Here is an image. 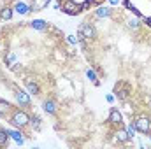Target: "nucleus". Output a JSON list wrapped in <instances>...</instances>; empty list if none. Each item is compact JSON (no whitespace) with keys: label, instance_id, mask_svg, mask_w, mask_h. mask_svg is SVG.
<instances>
[{"label":"nucleus","instance_id":"nucleus-1","mask_svg":"<svg viewBox=\"0 0 151 149\" xmlns=\"http://www.w3.org/2000/svg\"><path fill=\"white\" fill-rule=\"evenodd\" d=\"M9 125L14 126V128H21V130H27L28 128V121H30V114L27 109H21L16 105V109L11 112V116L7 117Z\"/></svg>","mask_w":151,"mask_h":149},{"label":"nucleus","instance_id":"nucleus-2","mask_svg":"<svg viewBox=\"0 0 151 149\" xmlns=\"http://www.w3.org/2000/svg\"><path fill=\"white\" fill-rule=\"evenodd\" d=\"M77 37H79V44L81 42H93V40H97L99 37V34H97V28H95V25L91 23V21H83L81 25H79V28H77Z\"/></svg>","mask_w":151,"mask_h":149},{"label":"nucleus","instance_id":"nucleus-3","mask_svg":"<svg viewBox=\"0 0 151 149\" xmlns=\"http://www.w3.org/2000/svg\"><path fill=\"white\" fill-rule=\"evenodd\" d=\"M12 95H14V102H16V105L18 107H21V109H30L32 107V95L25 90V88H19V86H12Z\"/></svg>","mask_w":151,"mask_h":149},{"label":"nucleus","instance_id":"nucleus-4","mask_svg":"<svg viewBox=\"0 0 151 149\" xmlns=\"http://www.w3.org/2000/svg\"><path fill=\"white\" fill-rule=\"evenodd\" d=\"M114 97L119 100V102H125L132 97V86L127 82V81H118L114 84V90H113Z\"/></svg>","mask_w":151,"mask_h":149},{"label":"nucleus","instance_id":"nucleus-5","mask_svg":"<svg viewBox=\"0 0 151 149\" xmlns=\"http://www.w3.org/2000/svg\"><path fill=\"white\" fill-rule=\"evenodd\" d=\"M134 123H135V128H137L139 133L148 135L151 132V116H148V114H137V116H134Z\"/></svg>","mask_w":151,"mask_h":149},{"label":"nucleus","instance_id":"nucleus-6","mask_svg":"<svg viewBox=\"0 0 151 149\" xmlns=\"http://www.w3.org/2000/svg\"><path fill=\"white\" fill-rule=\"evenodd\" d=\"M62 12L67 14V16H77V14H81V12H84V11H83L81 2H76V0H63V2H62Z\"/></svg>","mask_w":151,"mask_h":149},{"label":"nucleus","instance_id":"nucleus-7","mask_svg":"<svg viewBox=\"0 0 151 149\" xmlns=\"http://www.w3.org/2000/svg\"><path fill=\"white\" fill-rule=\"evenodd\" d=\"M23 84H25V90L32 95V97H39L42 93V88L39 84V81L32 75H23Z\"/></svg>","mask_w":151,"mask_h":149},{"label":"nucleus","instance_id":"nucleus-8","mask_svg":"<svg viewBox=\"0 0 151 149\" xmlns=\"http://www.w3.org/2000/svg\"><path fill=\"white\" fill-rule=\"evenodd\" d=\"M40 107H42V111L46 112L47 116H56V114H58V111H60L58 102H56L55 98H51V97H46V98L42 100Z\"/></svg>","mask_w":151,"mask_h":149},{"label":"nucleus","instance_id":"nucleus-9","mask_svg":"<svg viewBox=\"0 0 151 149\" xmlns=\"http://www.w3.org/2000/svg\"><path fill=\"white\" fill-rule=\"evenodd\" d=\"M107 121H109V125L113 126V128H118V126H123V112L119 111L118 107H111V111H109V116H107Z\"/></svg>","mask_w":151,"mask_h":149},{"label":"nucleus","instance_id":"nucleus-10","mask_svg":"<svg viewBox=\"0 0 151 149\" xmlns=\"http://www.w3.org/2000/svg\"><path fill=\"white\" fill-rule=\"evenodd\" d=\"M93 14H95V18H99V19H104V18H113L114 7L100 4V5H97V9H95V12H93Z\"/></svg>","mask_w":151,"mask_h":149},{"label":"nucleus","instance_id":"nucleus-11","mask_svg":"<svg viewBox=\"0 0 151 149\" xmlns=\"http://www.w3.org/2000/svg\"><path fill=\"white\" fill-rule=\"evenodd\" d=\"M113 139H114V142H116V144H121V146H125V144H128V142H130V139H128V135H127V130H125L123 126L114 128Z\"/></svg>","mask_w":151,"mask_h":149},{"label":"nucleus","instance_id":"nucleus-12","mask_svg":"<svg viewBox=\"0 0 151 149\" xmlns=\"http://www.w3.org/2000/svg\"><path fill=\"white\" fill-rule=\"evenodd\" d=\"M12 11L18 16H28L30 14V4L28 2H23V0H16L12 4Z\"/></svg>","mask_w":151,"mask_h":149},{"label":"nucleus","instance_id":"nucleus-13","mask_svg":"<svg viewBox=\"0 0 151 149\" xmlns=\"http://www.w3.org/2000/svg\"><path fill=\"white\" fill-rule=\"evenodd\" d=\"M9 135H11V140H14L18 146H23L25 144V140H27V133H25V130H21V128H14V130H9Z\"/></svg>","mask_w":151,"mask_h":149},{"label":"nucleus","instance_id":"nucleus-14","mask_svg":"<svg viewBox=\"0 0 151 149\" xmlns=\"http://www.w3.org/2000/svg\"><path fill=\"white\" fill-rule=\"evenodd\" d=\"M51 2H53V0H32V2H30V14L47 9V7L51 5Z\"/></svg>","mask_w":151,"mask_h":149},{"label":"nucleus","instance_id":"nucleus-15","mask_svg":"<svg viewBox=\"0 0 151 149\" xmlns=\"http://www.w3.org/2000/svg\"><path fill=\"white\" fill-rule=\"evenodd\" d=\"M28 27H30L32 30H37V32H42V34H44V32L49 30L51 25H49L46 19H32V21L28 23Z\"/></svg>","mask_w":151,"mask_h":149},{"label":"nucleus","instance_id":"nucleus-16","mask_svg":"<svg viewBox=\"0 0 151 149\" xmlns=\"http://www.w3.org/2000/svg\"><path fill=\"white\" fill-rule=\"evenodd\" d=\"M42 117L39 116V114H30V121H28V128L32 130V132H40L42 130Z\"/></svg>","mask_w":151,"mask_h":149},{"label":"nucleus","instance_id":"nucleus-17","mask_svg":"<svg viewBox=\"0 0 151 149\" xmlns=\"http://www.w3.org/2000/svg\"><path fill=\"white\" fill-rule=\"evenodd\" d=\"M16 109V105L14 104H11V102H7V100H4V98H0V117H9L11 116V112Z\"/></svg>","mask_w":151,"mask_h":149},{"label":"nucleus","instance_id":"nucleus-18","mask_svg":"<svg viewBox=\"0 0 151 149\" xmlns=\"http://www.w3.org/2000/svg\"><path fill=\"white\" fill-rule=\"evenodd\" d=\"M84 75H86V79H88L93 86H100V75L97 74L95 69H90V67H88V69L84 70Z\"/></svg>","mask_w":151,"mask_h":149},{"label":"nucleus","instance_id":"nucleus-19","mask_svg":"<svg viewBox=\"0 0 151 149\" xmlns=\"http://www.w3.org/2000/svg\"><path fill=\"white\" fill-rule=\"evenodd\" d=\"M127 28L132 30V32H139V30L142 28V21H141L139 18L130 16V18H127Z\"/></svg>","mask_w":151,"mask_h":149},{"label":"nucleus","instance_id":"nucleus-20","mask_svg":"<svg viewBox=\"0 0 151 149\" xmlns=\"http://www.w3.org/2000/svg\"><path fill=\"white\" fill-rule=\"evenodd\" d=\"M14 16L12 5H2L0 7V21H11Z\"/></svg>","mask_w":151,"mask_h":149},{"label":"nucleus","instance_id":"nucleus-21","mask_svg":"<svg viewBox=\"0 0 151 149\" xmlns=\"http://www.w3.org/2000/svg\"><path fill=\"white\" fill-rule=\"evenodd\" d=\"M4 63H5V67H7V69L14 67V65L18 63V54H16L14 51H7V53H5V56H4Z\"/></svg>","mask_w":151,"mask_h":149},{"label":"nucleus","instance_id":"nucleus-22","mask_svg":"<svg viewBox=\"0 0 151 149\" xmlns=\"http://www.w3.org/2000/svg\"><path fill=\"white\" fill-rule=\"evenodd\" d=\"M9 140H11L9 130L0 126V148H7V146H9Z\"/></svg>","mask_w":151,"mask_h":149},{"label":"nucleus","instance_id":"nucleus-23","mask_svg":"<svg viewBox=\"0 0 151 149\" xmlns=\"http://www.w3.org/2000/svg\"><path fill=\"white\" fill-rule=\"evenodd\" d=\"M125 130H127V135H128V139H130V140H134V139L137 137V133H139V132H137V128H135V123H134V119H132V121H130V123L125 126Z\"/></svg>","mask_w":151,"mask_h":149},{"label":"nucleus","instance_id":"nucleus-24","mask_svg":"<svg viewBox=\"0 0 151 149\" xmlns=\"http://www.w3.org/2000/svg\"><path fill=\"white\" fill-rule=\"evenodd\" d=\"M65 40L70 44V46H77L79 44V37H77V34H69V35H65Z\"/></svg>","mask_w":151,"mask_h":149},{"label":"nucleus","instance_id":"nucleus-25","mask_svg":"<svg viewBox=\"0 0 151 149\" xmlns=\"http://www.w3.org/2000/svg\"><path fill=\"white\" fill-rule=\"evenodd\" d=\"M65 53H67L65 49H56V51H55V58H56L58 62H65Z\"/></svg>","mask_w":151,"mask_h":149},{"label":"nucleus","instance_id":"nucleus-26","mask_svg":"<svg viewBox=\"0 0 151 149\" xmlns=\"http://www.w3.org/2000/svg\"><path fill=\"white\" fill-rule=\"evenodd\" d=\"M106 2H107L111 7H118V5H121V4H123V0H106Z\"/></svg>","mask_w":151,"mask_h":149},{"label":"nucleus","instance_id":"nucleus-27","mask_svg":"<svg viewBox=\"0 0 151 149\" xmlns=\"http://www.w3.org/2000/svg\"><path fill=\"white\" fill-rule=\"evenodd\" d=\"M106 100H107L109 104H114V102H116V97H114V93H111V95H107V97H106Z\"/></svg>","mask_w":151,"mask_h":149},{"label":"nucleus","instance_id":"nucleus-28","mask_svg":"<svg viewBox=\"0 0 151 149\" xmlns=\"http://www.w3.org/2000/svg\"><path fill=\"white\" fill-rule=\"evenodd\" d=\"M104 2H106V0H93L95 5H100V4H104Z\"/></svg>","mask_w":151,"mask_h":149},{"label":"nucleus","instance_id":"nucleus-29","mask_svg":"<svg viewBox=\"0 0 151 149\" xmlns=\"http://www.w3.org/2000/svg\"><path fill=\"white\" fill-rule=\"evenodd\" d=\"M148 139H150V142H151V132H150V133H148Z\"/></svg>","mask_w":151,"mask_h":149}]
</instances>
